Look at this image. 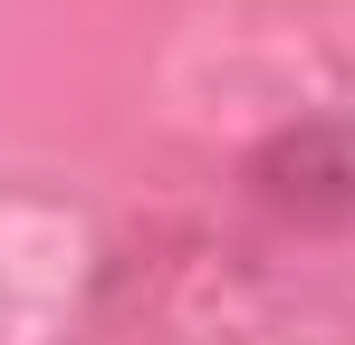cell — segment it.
<instances>
[{
    "label": "cell",
    "instance_id": "obj_1",
    "mask_svg": "<svg viewBox=\"0 0 355 345\" xmlns=\"http://www.w3.org/2000/svg\"><path fill=\"white\" fill-rule=\"evenodd\" d=\"M259 182H269L279 202H297V211H355V115L288 134V144L259 163Z\"/></svg>",
    "mask_w": 355,
    "mask_h": 345
}]
</instances>
